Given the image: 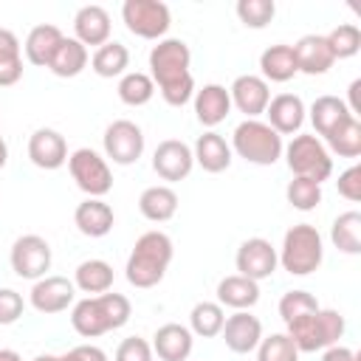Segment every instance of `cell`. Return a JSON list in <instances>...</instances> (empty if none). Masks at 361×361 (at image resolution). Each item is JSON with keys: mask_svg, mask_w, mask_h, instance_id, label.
Returning a JSON list of instances; mask_svg holds the SVG:
<instances>
[{"mask_svg": "<svg viewBox=\"0 0 361 361\" xmlns=\"http://www.w3.org/2000/svg\"><path fill=\"white\" fill-rule=\"evenodd\" d=\"M333 59H350L361 51V28L355 23H338L330 34H324Z\"/></svg>", "mask_w": 361, "mask_h": 361, "instance_id": "74e56055", "label": "cell"}, {"mask_svg": "<svg viewBox=\"0 0 361 361\" xmlns=\"http://www.w3.org/2000/svg\"><path fill=\"white\" fill-rule=\"evenodd\" d=\"M192 166H195L192 147L186 141H180V138H166L152 152V169L166 183H178L183 178H189Z\"/></svg>", "mask_w": 361, "mask_h": 361, "instance_id": "5bb4252c", "label": "cell"}, {"mask_svg": "<svg viewBox=\"0 0 361 361\" xmlns=\"http://www.w3.org/2000/svg\"><path fill=\"white\" fill-rule=\"evenodd\" d=\"M307 116H310V124H313V130H316L313 135L327 138L341 121L350 118V110H347L344 99H338V96H319V99L310 104Z\"/></svg>", "mask_w": 361, "mask_h": 361, "instance_id": "4dcf8cb0", "label": "cell"}, {"mask_svg": "<svg viewBox=\"0 0 361 361\" xmlns=\"http://www.w3.org/2000/svg\"><path fill=\"white\" fill-rule=\"evenodd\" d=\"M121 20L130 34L141 39H164L172 25V11L161 0H124L121 3Z\"/></svg>", "mask_w": 361, "mask_h": 361, "instance_id": "9c48e42d", "label": "cell"}, {"mask_svg": "<svg viewBox=\"0 0 361 361\" xmlns=\"http://www.w3.org/2000/svg\"><path fill=\"white\" fill-rule=\"evenodd\" d=\"M285 197L299 212H313L322 203V183L310 178H290L285 186Z\"/></svg>", "mask_w": 361, "mask_h": 361, "instance_id": "f35d334b", "label": "cell"}, {"mask_svg": "<svg viewBox=\"0 0 361 361\" xmlns=\"http://www.w3.org/2000/svg\"><path fill=\"white\" fill-rule=\"evenodd\" d=\"M56 361H107V353L96 344H79V347L56 355Z\"/></svg>", "mask_w": 361, "mask_h": 361, "instance_id": "bcb514c9", "label": "cell"}, {"mask_svg": "<svg viewBox=\"0 0 361 361\" xmlns=\"http://www.w3.org/2000/svg\"><path fill=\"white\" fill-rule=\"evenodd\" d=\"M347 110H350V116H361V79H353L350 82V87H347Z\"/></svg>", "mask_w": 361, "mask_h": 361, "instance_id": "c3c4849f", "label": "cell"}, {"mask_svg": "<svg viewBox=\"0 0 361 361\" xmlns=\"http://www.w3.org/2000/svg\"><path fill=\"white\" fill-rule=\"evenodd\" d=\"M324 147L330 155H338V158H358L361 155V121L355 116H350L347 121H341L327 138H324Z\"/></svg>", "mask_w": 361, "mask_h": 361, "instance_id": "e575fe53", "label": "cell"}, {"mask_svg": "<svg viewBox=\"0 0 361 361\" xmlns=\"http://www.w3.org/2000/svg\"><path fill=\"white\" fill-rule=\"evenodd\" d=\"M330 243L341 251V254H361V214L353 212H341L333 226H330Z\"/></svg>", "mask_w": 361, "mask_h": 361, "instance_id": "836d02e7", "label": "cell"}, {"mask_svg": "<svg viewBox=\"0 0 361 361\" xmlns=\"http://www.w3.org/2000/svg\"><path fill=\"white\" fill-rule=\"evenodd\" d=\"M265 116H268V127L279 135H296L307 118V107L302 102V96L296 93H279L268 102L265 107Z\"/></svg>", "mask_w": 361, "mask_h": 361, "instance_id": "ac0fdd59", "label": "cell"}, {"mask_svg": "<svg viewBox=\"0 0 361 361\" xmlns=\"http://www.w3.org/2000/svg\"><path fill=\"white\" fill-rule=\"evenodd\" d=\"M23 79V45L11 28H0V87Z\"/></svg>", "mask_w": 361, "mask_h": 361, "instance_id": "d6a6232c", "label": "cell"}, {"mask_svg": "<svg viewBox=\"0 0 361 361\" xmlns=\"http://www.w3.org/2000/svg\"><path fill=\"white\" fill-rule=\"evenodd\" d=\"M234 265H237V274L240 276H248L254 282H262V279H271L274 271L279 268V257H276V248L271 245V240L265 237H248L240 243L237 248V257H234Z\"/></svg>", "mask_w": 361, "mask_h": 361, "instance_id": "7c38bea8", "label": "cell"}, {"mask_svg": "<svg viewBox=\"0 0 361 361\" xmlns=\"http://www.w3.org/2000/svg\"><path fill=\"white\" fill-rule=\"evenodd\" d=\"M0 361H23L17 350H0Z\"/></svg>", "mask_w": 361, "mask_h": 361, "instance_id": "f907efd6", "label": "cell"}, {"mask_svg": "<svg viewBox=\"0 0 361 361\" xmlns=\"http://www.w3.org/2000/svg\"><path fill=\"white\" fill-rule=\"evenodd\" d=\"M152 344L141 336H130L116 347L113 361H152Z\"/></svg>", "mask_w": 361, "mask_h": 361, "instance_id": "7bdbcfd3", "label": "cell"}, {"mask_svg": "<svg viewBox=\"0 0 361 361\" xmlns=\"http://www.w3.org/2000/svg\"><path fill=\"white\" fill-rule=\"evenodd\" d=\"M257 361H299V350L288 333H271L259 338Z\"/></svg>", "mask_w": 361, "mask_h": 361, "instance_id": "ab89813d", "label": "cell"}, {"mask_svg": "<svg viewBox=\"0 0 361 361\" xmlns=\"http://www.w3.org/2000/svg\"><path fill=\"white\" fill-rule=\"evenodd\" d=\"M220 336L231 353L245 355V353L257 350V344L262 338V322L257 316H251L248 310H234L231 316H226Z\"/></svg>", "mask_w": 361, "mask_h": 361, "instance_id": "e0dca14e", "label": "cell"}, {"mask_svg": "<svg viewBox=\"0 0 361 361\" xmlns=\"http://www.w3.org/2000/svg\"><path fill=\"white\" fill-rule=\"evenodd\" d=\"M223 322H226V310L217 302H197L189 313V330L192 336H200V338L220 336Z\"/></svg>", "mask_w": 361, "mask_h": 361, "instance_id": "8d00e7d4", "label": "cell"}, {"mask_svg": "<svg viewBox=\"0 0 361 361\" xmlns=\"http://www.w3.org/2000/svg\"><path fill=\"white\" fill-rule=\"evenodd\" d=\"M8 262H11V271L20 276V279H42L48 276L51 271V262H54V254H51V245L45 237L39 234H23L14 240L11 245V254H8Z\"/></svg>", "mask_w": 361, "mask_h": 361, "instance_id": "30bf717a", "label": "cell"}, {"mask_svg": "<svg viewBox=\"0 0 361 361\" xmlns=\"http://www.w3.org/2000/svg\"><path fill=\"white\" fill-rule=\"evenodd\" d=\"M336 186H338V195H341V197H347L350 203H358V200H361V166H358V164L347 166V169L338 175Z\"/></svg>", "mask_w": 361, "mask_h": 361, "instance_id": "f6af8a7d", "label": "cell"}, {"mask_svg": "<svg viewBox=\"0 0 361 361\" xmlns=\"http://www.w3.org/2000/svg\"><path fill=\"white\" fill-rule=\"evenodd\" d=\"M118 99L127 104V107H144L147 102H152L155 96V82L149 79V73H141V71H127L121 79H118Z\"/></svg>", "mask_w": 361, "mask_h": 361, "instance_id": "d590c367", "label": "cell"}, {"mask_svg": "<svg viewBox=\"0 0 361 361\" xmlns=\"http://www.w3.org/2000/svg\"><path fill=\"white\" fill-rule=\"evenodd\" d=\"M234 11L245 28H265L276 14V3L274 0H237Z\"/></svg>", "mask_w": 361, "mask_h": 361, "instance_id": "60d3db41", "label": "cell"}, {"mask_svg": "<svg viewBox=\"0 0 361 361\" xmlns=\"http://www.w3.org/2000/svg\"><path fill=\"white\" fill-rule=\"evenodd\" d=\"M113 279H116L113 265L104 262V259H96V257L79 262L76 271H73V285H76V290H82V293H87V296L107 293V290L113 288Z\"/></svg>", "mask_w": 361, "mask_h": 361, "instance_id": "83f0119b", "label": "cell"}, {"mask_svg": "<svg viewBox=\"0 0 361 361\" xmlns=\"http://www.w3.org/2000/svg\"><path fill=\"white\" fill-rule=\"evenodd\" d=\"M127 68H130V51H127V45L118 42V39L104 42V45L96 48L93 56H90V71H93L96 76H102V79L124 76Z\"/></svg>", "mask_w": 361, "mask_h": 361, "instance_id": "1f68e13d", "label": "cell"}, {"mask_svg": "<svg viewBox=\"0 0 361 361\" xmlns=\"http://www.w3.org/2000/svg\"><path fill=\"white\" fill-rule=\"evenodd\" d=\"M231 152H237L243 161L257 164V166H274L282 158L285 141L279 133H274L265 121L259 118H245L234 127L231 133Z\"/></svg>", "mask_w": 361, "mask_h": 361, "instance_id": "8992f818", "label": "cell"}, {"mask_svg": "<svg viewBox=\"0 0 361 361\" xmlns=\"http://www.w3.org/2000/svg\"><path fill=\"white\" fill-rule=\"evenodd\" d=\"M259 302V282L231 274L217 282V305L231 310H251Z\"/></svg>", "mask_w": 361, "mask_h": 361, "instance_id": "d4e9b609", "label": "cell"}, {"mask_svg": "<svg viewBox=\"0 0 361 361\" xmlns=\"http://www.w3.org/2000/svg\"><path fill=\"white\" fill-rule=\"evenodd\" d=\"M228 96H231V107H237L245 118H259V116H265V107L271 102V87L262 76L243 73L231 82Z\"/></svg>", "mask_w": 361, "mask_h": 361, "instance_id": "9a60e30c", "label": "cell"}, {"mask_svg": "<svg viewBox=\"0 0 361 361\" xmlns=\"http://www.w3.org/2000/svg\"><path fill=\"white\" fill-rule=\"evenodd\" d=\"M138 212L149 220V223H166L175 217L178 212V195L172 186L158 183V186H147L138 197Z\"/></svg>", "mask_w": 361, "mask_h": 361, "instance_id": "4316f807", "label": "cell"}, {"mask_svg": "<svg viewBox=\"0 0 361 361\" xmlns=\"http://www.w3.org/2000/svg\"><path fill=\"white\" fill-rule=\"evenodd\" d=\"M102 147H104L107 161H113L118 166H130L144 155V133L135 121L116 118L113 124H107V130L102 135Z\"/></svg>", "mask_w": 361, "mask_h": 361, "instance_id": "8fae6325", "label": "cell"}, {"mask_svg": "<svg viewBox=\"0 0 361 361\" xmlns=\"http://www.w3.org/2000/svg\"><path fill=\"white\" fill-rule=\"evenodd\" d=\"M285 327H288L285 333L293 338L299 353H322V350L338 344V338L347 330V322H344V316L338 310L319 307L313 313H305V316L288 322Z\"/></svg>", "mask_w": 361, "mask_h": 361, "instance_id": "277c9868", "label": "cell"}, {"mask_svg": "<svg viewBox=\"0 0 361 361\" xmlns=\"http://www.w3.org/2000/svg\"><path fill=\"white\" fill-rule=\"evenodd\" d=\"M76 299V285L73 279L68 276H56V274H48L42 279H37L31 285V293H28V302L37 313L42 316H54V313H62L73 305Z\"/></svg>", "mask_w": 361, "mask_h": 361, "instance_id": "4fadbf2b", "label": "cell"}, {"mask_svg": "<svg viewBox=\"0 0 361 361\" xmlns=\"http://www.w3.org/2000/svg\"><path fill=\"white\" fill-rule=\"evenodd\" d=\"M25 310L23 293H17L14 288H0V327L14 324Z\"/></svg>", "mask_w": 361, "mask_h": 361, "instance_id": "ee69618b", "label": "cell"}, {"mask_svg": "<svg viewBox=\"0 0 361 361\" xmlns=\"http://www.w3.org/2000/svg\"><path fill=\"white\" fill-rule=\"evenodd\" d=\"M28 158L39 169H59L68 164V141L54 127H39L28 138Z\"/></svg>", "mask_w": 361, "mask_h": 361, "instance_id": "2e32d148", "label": "cell"}, {"mask_svg": "<svg viewBox=\"0 0 361 361\" xmlns=\"http://www.w3.org/2000/svg\"><path fill=\"white\" fill-rule=\"evenodd\" d=\"M276 257H279V265L290 276H307V274L319 271V265L324 259V240L316 226L296 223L285 231L282 248H276Z\"/></svg>", "mask_w": 361, "mask_h": 361, "instance_id": "5b68a950", "label": "cell"}, {"mask_svg": "<svg viewBox=\"0 0 361 361\" xmlns=\"http://www.w3.org/2000/svg\"><path fill=\"white\" fill-rule=\"evenodd\" d=\"M192 347H195L192 330L178 322L161 324L152 336V355H158L161 361H189Z\"/></svg>", "mask_w": 361, "mask_h": 361, "instance_id": "44dd1931", "label": "cell"}, {"mask_svg": "<svg viewBox=\"0 0 361 361\" xmlns=\"http://www.w3.org/2000/svg\"><path fill=\"white\" fill-rule=\"evenodd\" d=\"M172 254H175V245L169 240V234L152 228V231H144L130 257H127V265H124V276L133 288H155L164 276H166V268L172 262Z\"/></svg>", "mask_w": 361, "mask_h": 361, "instance_id": "3957f363", "label": "cell"}, {"mask_svg": "<svg viewBox=\"0 0 361 361\" xmlns=\"http://www.w3.org/2000/svg\"><path fill=\"white\" fill-rule=\"evenodd\" d=\"M110 31H113V23H110V14L104 6H82L76 14H73V39H79L85 48H102L104 42H110Z\"/></svg>", "mask_w": 361, "mask_h": 361, "instance_id": "ffe728a7", "label": "cell"}, {"mask_svg": "<svg viewBox=\"0 0 361 361\" xmlns=\"http://www.w3.org/2000/svg\"><path fill=\"white\" fill-rule=\"evenodd\" d=\"M62 39H65V34L56 25H51V23L34 25L28 31V37H25V45H23L25 59L31 65H37V68H48V62L54 59V54H56V48H59Z\"/></svg>", "mask_w": 361, "mask_h": 361, "instance_id": "484cf974", "label": "cell"}, {"mask_svg": "<svg viewBox=\"0 0 361 361\" xmlns=\"http://www.w3.org/2000/svg\"><path fill=\"white\" fill-rule=\"evenodd\" d=\"M133 316V305L124 293H99L85 296L73 302L71 307V324L82 338H99L104 333H113L124 327Z\"/></svg>", "mask_w": 361, "mask_h": 361, "instance_id": "7a4b0ae2", "label": "cell"}, {"mask_svg": "<svg viewBox=\"0 0 361 361\" xmlns=\"http://www.w3.org/2000/svg\"><path fill=\"white\" fill-rule=\"evenodd\" d=\"M192 51L178 37H164L149 51V79L161 90L169 107H183L195 96V76H192Z\"/></svg>", "mask_w": 361, "mask_h": 361, "instance_id": "6da1fadb", "label": "cell"}, {"mask_svg": "<svg viewBox=\"0 0 361 361\" xmlns=\"http://www.w3.org/2000/svg\"><path fill=\"white\" fill-rule=\"evenodd\" d=\"M68 172L87 197H104L113 189V169L107 158L90 147H79L68 155Z\"/></svg>", "mask_w": 361, "mask_h": 361, "instance_id": "ba28073f", "label": "cell"}, {"mask_svg": "<svg viewBox=\"0 0 361 361\" xmlns=\"http://www.w3.org/2000/svg\"><path fill=\"white\" fill-rule=\"evenodd\" d=\"M282 155H285V164L293 172V178H310L316 183H324L333 175V155L327 152V147L319 135L296 133L290 138V144H285Z\"/></svg>", "mask_w": 361, "mask_h": 361, "instance_id": "52a82bcc", "label": "cell"}, {"mask_svg": "<svg viewBox=\"0 0 361 361\" xmlns=\"http://www.w3.org/2000/svg\"><path fill=\"white\" fill-rule=\"evenodd\" d=\"M87 62H90L87 48H85L79 39L65 37V39L59 42L54 59L48 62V71H51L54 76H59V79H73V76H79V73L87 68Z\"/></svg>", "mask_w": 361, "mask_h": 361, "instance_id": "f1b7e54d", "label": "cell"}, {"mask_svg": "<svg viewBox=\"0 0 361 361\" xmlns=\"http://www.w3.org/2000/svg\"><path fill=\"white\" fill-rule=\"evenodd\" d=\"M192 104H195L197 121H200L203 127H209V130L217 127V124H223L226 116L231 113V96H228V90H226L223 85H217V82H209V85H203L200 90H195Z\"/></svg>", "mask_w": 361, "mask_h": 361, "instance_id": "7402d4cb", "label": "cell"}, {"mask_svg": "<svg viewBox=\"0 0 361 361\" xmlns=\"http://www.w3.org/2000/svg\"><path fill=\"white\" fill-rule=\"evenodd\" d=\"M113 223H116V214H113V206L104 203L102 197H85L76 212H73V226L85 234V237H104L113 231Z\"/></svg>", "mask_w": 361, "mask_h": 361, "instance_id": "603a6c76", "label": "cell"}, {"mask_svg": "<svg viewBox=\"0 0 361 361\" xmlns=\"http://www.w3.org/2000/svg\"><path fill=\"white\" fill-rule=\"evenodd\" d=\"M34 361H56V355H51V353H45V355H37Z\"/></svg>", "mask_w": 361, "mask_h": 361, "instance_id": "816d5d0a", "label": "cell"}, {"mask_svg": "<svg viewBox=\"0 0 361 361\" xmlns=\"http://www.w3.org/2000/svg\"><path fill=\"white\" fill-rule=\"evenodd\" d=\"M8 164V144H6V138L0 135V169Z\"/></svg>", "mask_w": 361, "mask_h": 361, "instance_id": "681fc988", "label": "cell"}, {"mask_svg": "<svg viewBox=\"0 0 361 361\" xmlns=\"http://www.w3.org/2000/svg\"><path fill=\"white\" fill-rule=\"evenodd\" d=\"M192 155H195V164L203 169V172H212V175H217V172H226L228 166H231V147H228V141L220 135V133H214V130H206L203 135H197V141H195V147H192Z\"/></svg>", "mask_w": 361, "mask_h": 361, "instance_id": "cb8c5ba5", "label": "cell"}, {"mask_svg": "<svg viewBox=\"0 0 361 361\" xmlns=\"http://www.w3.org/2000/svg\"><path fill=\"white\" fill-rule=\"evenodd\" d=\"M293 59H296V71L299 73H307V76H322L327 73L336 59H333V51L324 39V34H305L299 37L293 45Z\"/></svg>", "mask_w": 361, "mask_h": 361, "instance_id": "d6986e66", "label": "cell"}, {"mask_svg": "<svg viewBox=\"0 0 361 361\" xmlns=\"http://www.w3.org/2000/svg\"><path fill=\"white\" fill-rule=\"evenodd\" d=\"M259 73L265 82H290L299 71H296V59H293V48L285 42L268 45L259 54Z\"/></svg>", "mask_w": 361, "mask_h": 361, "instance_id": "f546056e", "label": "cell"}, {"mask_svg": "<svg viewBox=\"0 0 361 361\" xmlns=\"http://www.w3.org/2000/svg\"><path fill=\"white\" fill-rule=\"evenodd\" d=\"M322 361H358V353L344 344H333V347L322 350Z\"/></svg>", "mask_w": 361, "mask_h": 361, "instance_id": "7dc6e473", "label": "cell"}, {"mask_svg": "<svg viewBox=\"0 0 361 361\" xmlns=\"http://www.w3.org/2000/svg\"><path fill=\"white\" fill-rule=\"evenodd\" d=\"M322 305L316 302V296L313 293H307V290H288V293H282V299H279V319L288 324V322H293V319H299V316H305V313H313V310H319Z\"/></svg>", "mask_w": 361, "mask_h": 361, "instance_id": "b9f144b4", "label": "cell"}]
</instances>
